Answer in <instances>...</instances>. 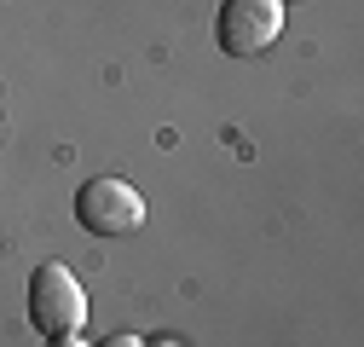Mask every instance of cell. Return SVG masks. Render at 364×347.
I'll use <instances>...</instances> for the list:
<instances>
[{"label": "cell", "instance_id": "1", "mask_svg": "<svg viewBox=\"0 0 364 347\" xmlns=\"http://www.w3.org/2000/svg\"><path fill=\"white\" fill-rule=\"evenodd\" d=\"M81 319H87V295H81L75 272L58 267V260L35 267V278H29V324L53 341V336H75Z\"/></svg>", "mask_w": 364, "mask_h": 347}, {"label": "cell", "instance_id": "2", "mask_svg": "<svg viewBox=\"0 0 364 347\" xmlns=\"http://www.w3.org/2000/svg\"><path fill=\"white\" fill-rule=\"evenodd\" d=\"M75 220L93 232V237H127V232L145 226V197L133 191L127 180L99 174V180H87L75 191Z\"/></svg>", "mask_w": 364, "mask_h": 347}, {"label": "cell", "instance_id": "3", "mask_svg": "<svg viewBox=\"0 0 364 347\" xmlns=\"http://www.w3.org/2000/svg\"><path fill=\"white\" fill-rule=\"evenodd\" d=\"M284 35V0H225L220 6V47L232 58H255Z\"/></svg>", "mask_w": 364, "mask_h": 347}, {"label": "cell", "instance_id": "4", "mask_svg": "<svg viewBox=\"0 0 364 347\" xmlns=\"http://www.w3.org/2000/svg\"><path fill=\"white\" fill-rule=\"evenodd\" d=\"M99 347H145V341H139V336H127V330H122V336H105Z\"/></svg>", "mask_w": 364, "mask_h": 347}, {"label": "cell", "instance_id": "5", "mask_svg": "<svg viewBox=\"0 0 364 347\" xmlns=\"http://www.w3.org/2000/svg\"><path fill=\"white\" fill-rule=\"evenodd\" d=\"M47 347H75V336H53V341H47Z\"/></svg>", "mask_w": 364, "mask_h": 347}]
</instances>
